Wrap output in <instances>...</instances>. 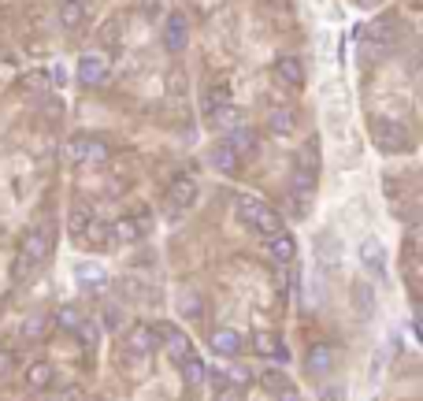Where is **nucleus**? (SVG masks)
Returning <instances> with one entry per match:
<instances>
[{"label":"nucleus","instance_id":"f257e3e1","mask_svg":"<svg viewBox=\"0 0 423 401\" xmlns=\"http://www.w3.org/2000/svg\"><path fill=\"white\" fill-rule=\"evenodd\" d=\"M234 216L249 227V231L260 234V238H275V234H282V220L275 216V208H268L264 200H256V197H238L234 200Z\"/></svg>","mask_w":423,"mask_h":401},{"label":"nucleus","instance_id":"f03ea898","mask_svg":"<svg viewBox=\"0 0 423 401\" xmlns=\"http://www.w3.org/2000/svg\"><path fill=\"white\" fill-rule=\"evenodd\" d=\"M19 253H23V257L34 264V268H38L41 260H49V257H52V227H49V223H41V227L34 223L30 231L23 234Z\"/></svg>","mask_w":423,"mask_h":401},{"label":"nucleus","instance_id":"7ed1b4c3","mask_svg":"<svg viewBox=\"0 0 423 401\" xmlns=\"http://www.w3.org/2000/svg\"><path fill=\"white\" fill-rule=\"evenodd\" d=\"M375 145H379L382 152H409L412 149V134L404 123H393V119H379L375 123Z\"/></svg>","mask_w":423,"mask_h":401},{"label":"nucleus","instance_id":"20e7f679","mask_svg":"<svg viewBox=\"0 0 423 401\" xmlns=\"http://www.w3.org/2000/svg\"><path fill=\"white\" fill-rule=\"evenodd\" d=\"M63 157L71 163H108L112 149H108V141H100V138H71L67 149H63Z\"/></svg>","mask_w":423,"mask_h":401},{"label":"nucleus","instance_id":"39448f33","mask_svg":"<svg viewBox=\"0 0 423 401\" xmlns=\"http://www.w3.org/2000/svg\"><path fill=\"white\" fill-rule=\"evenodd\" d=\"M126 350H130L134 357H149V353H156L160 350V334H156V327L134 323L130 331H126Z\"/></svg>","mask_w":423,"mask_h":401},{"label":"nucleus","instance_id":"423d86ee","mask_svg":"<svg viewBox=\"0 0 423 401\" xmlns=\"http://www.w3.org/2000/svg\"><path fill=\"white\" fill-rule=\"evenodd\" d=\"M186 45H190L186 15H168V23H163V49H168L171 56H179V52H186Z\"/></svg>","mask_w":423,"mask_h":401},{"label":"nucleus","instance_id":"0eeeda50","mask_svg":"<svg viewBox=\"0 0 423 401\" xmlns=\"http://www.w3.org/2000/svg\"><path fill=\"white\" fill-rule=\"evenodd\" d=\"M271 75H275V82H282V86L301 89L305 86V63H301L297 56H279L271 63Z\"/></svg>","mask_w":423,"mask_h":401},{"label":"nucleus","instance_id":"6e6552de","mask_svg":"<svg viewBox=\"0 0 423 401\" xmlns=\"http://www.w3.org/2000/svg\"><path fill=\"white\" fill-rule=\"evenodd\" d=\"M104 78H108V60L100 52H86L78 60V82L82 86H104Z\"/></svg>","mask_w":423,"mask_h":401},{"label":"nucleus","instance_id":"1a4fd4ad","mask_svg":"<svg viewBox=\"0 0 423 401\" xmlns=\"http://www.w3.org/2000/svg\"><path fill=\"white\" fill-rule=\"evenodd\" d=\"M223 145H231V152L238 160H245V157H256V149H260V141H256V130L253 126H242L238 123L234 130H227V141Z\"/></svg>","mask_w":423,"mask_h":401},{"label":"nucleus","instance_id":"9d476101","mask_svg":"<svg viewBox=\"0 0 423 401\" xmlns=\"http://www.w3.org/2000/svg\"><path fill=\"white\" fill-rule=\"evenodd\" d=\"M330 368H334V350H330L327 342L308 345V353H305V371L308 376L323 379V376H330Z\"/></svg>","mask_w":423,"mask_h":401},{"label":"nucleus","instance_id":"9b49d317","mask_svg":"<svg viewBox=\"0 0 423 401\" xmlns=\"http://www.w3.org/2000/svg\"><path fill=\"white\" fill-rule=\"evenodd\" d=\"M156 334H160V345L171 353L174 360H186V357H193V342H190L186 334L179 331V327H156Z\"/></svg>","mask_w":423,"mask_h":401},{"label":"nucleus","instance_id":"f8f14e48","mask_svg":"<svg viewBox=\"0 0 423 401\" xmlns=\"http://www.w3.org/2000/svg\"><path fill=\"white\" fill-rule=\"evenodd\" d=\"M197 197H201V186H197L193 179H174L171 190H168V200H171L174 212H182V208H193V205H197Z\"/></svg>","mask_w":423,"mask_h":401},{"label":"nucleus","instance_id":"ddd939ff","mask_svg":"<svg viewBox=\"0 0 423 401\" xmlns=\"http://www.w3.org/2000/svg\"><path fill=\"white\" fill-rule=\"evenodd\" d=\"M212 350L219 353V357H238L242 353V334L231 331V327H219V331H212Z\"/></svg>","mask_w":423,"mask_h":401},{"label":"nucleus","instance_id":"4468645a","mask_svg":"<svg viewBox=\"0 0 423 401\" xmlns=\"http://www.w3.org/2000/svg\"><path fill=\"white\" fill-rule=\"evenodd\" d=\"M208 163L219 171V175H238V168H242V160L231 152V145H212V152H208Z\"/></svg>","mask_w":423,"mask_h":401},{"label":"nucleus","instance_id":"2eb2a0df","mask_svg":"<svg viewBox=\"0 0 423 401\" xmlns=\"http://www.w3.org/2000/svg\"><path fill=\"white\" fill-rule=\"evenodd\" d=\"M141 234H145V223L134 220V216H123V220L112 223V242H119V245H134Z\"/></svg>","mask_w":423,"mask_h":401},{"label":"nucleus","instance_id":"dca6fc26","mask_svg":"<svg viewBox=\"0 0 423 401\" xmlns=\"http://www.w3.org/2000/svg\"><path fill=\"white\" fill-rule=\"evenodd\" d=\"M268 126H271V134H279V138H290V134L297 130V112H293V108H271Z\"/></svg>","mask_w":423,"mask_h":401},{"label":"nucleus","instance_id":"f3484780","mask_svg":"<svg viewBox=\"0 0 423 401\" xmlns=\"http://www.w3.org/2000/svg\"><path fill=\"white\" fill-rule=\"evenodd\" d=\"M253 350L260 353V357H279V360H286V345H282L279 334H271V331H256L253 334Z\"/></svg>","mask_w":423,"mask_h":401},{"label":"nucleus","instance_id":"a211bd4d","mask_svg":"<svg viewBox=\"0 0 423 401\" xmlns=\"http://www.w3.org/2000/svg\"><path fill=\"white\" fill-rule=\"evenodd\" d=\"M268 257H271L275 264H290L293 257H297V242H293L286 231L275 234V238H268Z\"/></svg>","mask_w":423,"mask_h":401},{"label":"nucleus","instance_id":"6ab92c4d","mask_svg":"<svg viewBox=\"0 0 423 401\" xmlns=\"http://www.w3.org/2000/svg\"><path fill=\"white\" fill-rule=\"evenodd\" d=\"M86 23V4L82 0H60V26L63 30H78Z\"/></svg>","mask_w":423,"mask_h":401},{"label":"nucleus","instance_id":"aec40b11","mask_svg":"<svg viewBox=\"0 0 423 401\" xmlns=\"http://www.w3.org/2000/svg\"><path fill=\"white\" fill-rule=\"evenodd\" d=\"M82 242H86L89 249H108V245H112V227L100 223V220H89V227L82 231Z\"/></svg>","mask_w":423,"mask_h":401},{"label":"nucleus","instance_id":"412c9836","mask_svg":"<svg viewBox=\"0 0 423 401\" xmlns=\"http://www.w3.org/2000/svg\"><path fill=\"white\" fill-rule=\"evenodd\" d=\"M52 379H56V371H52L49 360H38V364L26 368V387H30V390H49Z\"/></svg>","mask_w":423,"mask_h":401},{"label":"nucleus","instance_id":"4be33fe9","mask_svg":"<svg viewBox=\"0 0 423 401\" xmlns=\"http://www.w3.org/2000/svg\"><path fill=\"white\" fill-rule=\"evenodd\" d=\"M361 260H364V268L371 271V275H382V268H386V253H382V245L375 242V238H367L361 245Z\"/></svg>","mask_w":423,"mask_h":401},{"label":"nucleus","instance_id":"5701e85b","mask_svg":"<svg viewBox=\"0 0 423 401\" xmlns=\"http://www.w3.org/2000/svg\"><path fill=\"white\" fill-rule=\"evenodd\" d=\"M179 312L186 316V320H193V323L205 316V301H201L197 290H182V294H179Z\"/></svg>","mask_w":423,"mask_h":401},{"label":"nucleus","instance_id":"b1692460","mask_svg":"<svg viewBox=\"0 0 423 401\" xmlns=\"http://www.w3.org/2000/svg\"><path fill=\"white\" fill-rule=\"evenodd\" d=\"M179 368H182V379H186L190 387H201V382L208 379V368H205V360H197V357H186V360H179Z\"/></svg>","mask_w":423,"mask_h":401},{"label":"nucleus","instance_id":"393cba45","mask_svg":"<svg viewBox=\"0 0 423 401\" xmlns=\"http://www.w3.org/2000/svg\"><path fill=\"white\" fill-rule=\"evenodd\" d=\"M89 220H93V216H89V208H86V205H75V208L67 212V231L75 234V238H82V231L89 227Z\"/></svg>","mask_w":423,"mask_h":401},{"label":"nucleus","instance_id":"a878e982","mask_svg":"<svg viewBox=\"0 0 423 401\" xmlns=\"http://www.w3.org/2000/svg\"><path fill=\"white\" fill-rule=\"evenodd\" d=\"M56 323H60V331L78 334V327H82V312H78L75 305H63L60 312H56Z\"/></svg>","mask_w":423,"mask_h":401},{"label":"nucleus","instance_id":"bb28decb","mask_svg":"<svg viewBox=\"0 0 423 401\" xmlns=\"http://www.w3.org/2000/svg\"><path fill=\"white\" fill-rule=\"evenodd\" d=\"M212 126H219V130H234V126H238V108L234 104L212 108Z\"/></svg>","mask_w":423,"mask_h":401},{"label":"nucleus","instance_id":"cd10ccee","mask_svg":"<svg viewBox=\"0 0 423 401\" xmlns=\"http://www.w3.org/2000/svg\"><path fill=\"white\" fill-rule=\"evenodd\" d=\"M45 327H49V320H45V316L41 312H34V316H26V320H23V339H41V334H45Z\"/></svg>","mask_w":423,"mask_h":401},{"label":"nucleus","instance_id":"c85d7f7f","mask_svg":"<svg viewBox=\"0 0 423 401\" xmlns=\"http://www.w3.org/2000/svg\"><path fill=\"white\" fill-rule=\"evenodd\" d=\"M223 379L231 382V387H242V390H245V387H249V382H253V371H249V368H242V364H234V368L227 371Z\"/></svg>","mask_w":423,"mask_h":401},{"label":"nucleus","instance_id":"c756f323","mask_svg":"<svg viewBox=\"0 0 423 401\" xmlns=\"http://www.w3.org/2000/svg\"><path fill=\"white\" fill-rule=\"evenodd\" d=\"M78 279H82V282H97V286H104V282H108L104 268H93V264H82V268H78Z\"/></svg>","mask_w":423,"mask_h":401},{"label":"nucleus","instance_id":"7c9ffc66","mask_svg":"<svg viewBox=\"0 0 423 401\" xmlns=\"http://www.w3.org/2000/svg\"><path fill=\"white\" fill-rule=\"evenodd\" d=\"M260 382H264V390H271V394H275V390H282V387H286V376H282L279 368H268V371L260 376Z\"/></svg>","mask_w":423,"mask_h":401},{"label":"nucleus","instance_id":"2f4dec72","mask_svg":"<svg viewBox=\"0 0 423 401\" xmlns=\"http://www.w3.org/2000/svg\"><path fill=\"white\" fill-rule=\"evenodd\" d=\"M78 339L86 342V345H93V342L100 339V327H97L93 320H82V327H78Z\"/></svg>","mask_w":423,"mask_h":401},{"label":"nucleus","instance_id":"473e14b6","mask_svg":"<svg viewBox=\"0 0 423 401\" xmlns=\"http://www.w3.org/2000/svg\"><path fill=\"white\" fill-rule=\"evenodd\" d=\"M245 390L242 387H231V382H223V387L216 390V401H242Z\"/></svg>","mask_w":423,"mask_h":401},{"label":"nucleus","instance_id":"72a5a7b5","mask_svg":"<svg viewBox=\"0 0 423 401\" xmlns=\"http://www.w3.org/2000/svg\"><path fill=\"white\" fill-rule=\"evenodd\" d=\"M275 401H305V398H301L297 387H290V382H286L282 390H275Z\"/></svg>","mask_w":423,"mask_h":401},{"label":"nucleus","instance_id":"f704fd0d","mask_svg":"<svg viewBox=\"0 0 423 401\" xmlns=\"http://www.w3.org/2000/svg\"><path fill=\"white\" fill-rule=\"evenodd\" d=\"M356 308H364V312H371V294H367V286H356Z\"/></svg>","mask_w":423,"mask_h":401},{"label":"nucleus","instance_id":"c9c22d12","mask_svg":"<svg viewBox=\"0 0 423 401\" xmlns=\"http://www.w3.org/2000/svg\"><path fill=\"white\" fill-rule=\"evenodd\" d=\"M119 316H123V312H119L115 305L104 308V327H108V331H115V327H119Z\"/></svg>","mask_w":423,"mask_h":401},{"label":"nucleus","instance_id":"e433bc0d","mask_svg":"<svg viewBox=\"0 0 423 401\" xmlns=\"http://www.w3.org/2000/svg\"><path fill=\"white\" fill-rule=\"evenodd\" d=\"M168 89H171L174 97H182V93H186V78H182V75H171V86H168Z\"/></svg>","mask_w":423,"mask_h":401},{"label":"nucleus","instance_id":"4c0bfd02","mask_svg":"<svg viewBox=\"0 0 423 401\" xmlns=\"http://www.w3.org/2000/svg\"><path fill=\"white\" fill-rule=\"evenodd\" d=\"M345 394L342 390H334V387H323V394H319V401H342Z\"/></svg>","mask_w":423,"mask_h":401},{"label":"nucleus","instance_id":"58836bf2","mask_svg":"<svg viewBox=\"0 0 423 401\" xmlns=\"http://www.w3.org/2000/svg\"><path fill=\"white\" fill-rule=\"evenodd\" d=\"M60 401H82V390H78V387L63 390V394H60Z\"/></svg>","mask_w":423,"mask_h":401},{"label":"nucleus","instance_id":"ea45409f","mask_svg":"<svg viewBox=\"0 0 423 401\" xmlns=\"http://www.w3.org/2000/svg\"><path fill=\"white\" fill-rule=\"evenodd\" d=\"M8 364H12V360H8V353H4V350H0V376L8 371Z\"/></svg>","mask_w":423,"mask_h":401},{"label":"nucleus","instance_id":"a19ab883","mask_svg":"<svg viewBox=\"0 0 423 401\" xmlns=\"http://www.w3.org/2000/svg\"><path fill=\"white\" fill-rule=\"evenodd\" d=\"M356 4H361V8H371V4H379V0H356Z\"/></svg>","mask_w":423,"mask_h":401}]
</instances>
